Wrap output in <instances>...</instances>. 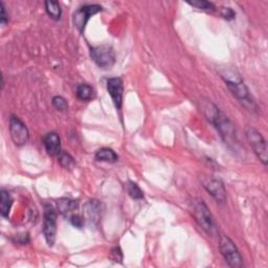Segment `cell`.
<instances>
[{"mask_svg":"<svg viewBox=\"0 0 268 268\" xmlns=\"http://www.w3.org/2000/svg\"><path fill=\"white\" fill-rule=\"evenodd\" d=\"M70 221L75 227H78V229H81V227L84 225L85 219L82 218L81 216L76 215V214H72V215L70 216Z\"/></svg>","mask_w":268,"mask_h":268,"instance_id":"cb8c5ba5","label":"cell"},{"mask_svg":"<svg viewBox=\"0 0 268 268\" xmlns=\"http://www.w3.org/2000/svg\"><path fill=\"white\" fill-rule=\"evenodd\" d=\"M103 213V205L98 200H89L84 207L85 219L90 225H98Z\"/></svg>","mask_w":268,"mask_h":268,"instance_id":"7c38bea8","label":"cell"},{"mask_svg":"<svg viewBox=\"0 0 268 268\" xmlns=\"http://www.w3.org/2000/svg\"><path fill=\"white\" fill-rule=\"evenodd\" d=\"M59 163L65 169H72L75 166L74 158L69 153H61L59 155Z\"/></svg>","mask_w":268,"mask_h":268,"instance_id":"44dd1931","label":"cell"},{"mask_svg":"<svg viewBox=\"0 0 268 268\" xmlns=\"http://www.w3.org/2000/svg\"><path fill=\"white\" fill-rule=\"evenodd\" d=\"M90 57L102 70H109L115 64V52L112 46L107 44L92 47Z\"/></svg>","mask_w":268,"mask_h":268,"instance_id":"5b68a950","label":"cell"},{"mask_svg":"<svg viewBox=\"0 0 268 268\" xmlns=\"http://www.w3.org/2000/svg\"><path fill=\"white\" fill-rule=\"evenodd\" d=\"M43 235L48 246H53L57 235V213L51 206L46 205L43 219Z\"/></svg>","mask_w":268,"mask_h":268,"instance_id":"52a82bcc","label":"cell"},{"mask_svg":"<svg viewBox=\"0 0 268 268\" xmlns=\"http://www.w3.org/2000/svg\"><path fill=\"white\" fill-rule=\"evenodd\" d=\"M10 133L13 142L16 146L21 147L28 144L30 139L29 130L22 120L16 115H11L10 117Z\"/></svg>","mask_w":268,"mask_h":268,"instance_id":"9c48e42d","label":"cell"},{"mask_svg":"<svg viewBox=\"0 0 268 268\" xmlns=\"http://www.w3.org/2000/svg\"><path fill=\"white\" fill-rule=\"evenodd\" d=\"M219 249L223 258L231 267L239 268L243 266L242 257H241L237 246L227 236L225 235L220 236Z\"/></svg>","mask_w":268,"mask_h":268,"instance_id":"277c9868","label":"cell"},{"mask_svg":"<svg viewBox=\"0 0 268 268\" xmlns=\"http://www.w3.org/2000/svg\"><path fill=\"white\" fill-rule=\"evenodd\" d=\"M204 186L208 193L215 199L217 203H224L226 200V190L223 182L217 178H208L204 180Z\"/></svg>","mask_w":268,"mask_h":268,"instance_id":"8fae6325","label":"cell"},{"mask_svg":"<svg viewBox=\"0 0 268 268\" xmlns=\"http://www.w3.org/2000/svg\"><path fill=\"white\" fill-rule=\"evenodd\" d=\"M52 105L59 111H66L69 109V104H67L66 100L60 96H56L52 98Z\"/></svg>","mask_w":268,"mask_h":268,"instance_id":"7402d4cb","label":"cell"},{"mask_svg":"<svg viewBox=\"0 0 268 268\" xmlns=\"http://www.w3.org/2000/svg\"><path fill=\"white\" fill-rule=\"evenodd\" d=\"M13 206V198L7 191H2L0 193V214L5 218L10 215V211Z\"/></svg>","mask_w":268,"mask_h":268,"instance_id":"2e32d148","label":"cell"},{"mask_svg":"<svg viewBox=\"0 0 268 268\" xmlns=\"http://www.w3.org/2000/svg\"><path fill=\"white\" fill-rule=\"evenodd\" d=\"M9 21V15L7 14V10L4 3H0V23L2 25H6Z\"/></svg>","mask_w":268,"mask_h":268,"instance_id":"484cf974","label":"cell"},{"mask_svg":"<svg viewBox=\"0 0 268 268\" xmlns=\"http://www.w3.org/2000/svg\"><path fill=\"white\" fill-rule=\"evenodd\" d=\"M219 12H220L221 17H223L226 20H233V19L236 18V13L231 8H227V7L226 8L225 7L224 8H221L219 10Z\"/></svg>","mask_w":268,"mask_h":268,"instance_id":"603a6c76","label":"cell"},{"mask_svg":"<svg viewBox=\"0 0 268 268\" xmlns=\"http://www.w3.org/2000/svg\"><path fill=\"white\" fill-rule=\"evenodd\" d=\"M191 210L196 222L210 235L215 232V223L208 206L203 199L195 198L191 201Z\"/></svg>","mask_w":268,"mask_h":268,"instance_id":"3957f363","label":"cell"},{"mask_svg":"<svg viewBox=\"0 0 268 268\" xmlns=\"http://www.w3.org/2000/svg\"><path fill=\"white\" fill-rule=\"evenodd\" d=\"M77 97L81 101H91L96 97V90L88 84H80L77 87Z\"/></svg>","mask_w":268,"mask_h":268,"instance_id":"9a60e30c","label":"cell"},{"mask_svg":"<svg viewBox=\"0 0 268 268\" xmlns=\"http://www.w3.org/2000/svg\"><path fill=\"white\" fill-rule=\"evenodd\" d=\"M43 144L47 153L50 156H59L61 151V139L55 132L47 133L43 139Z\"/></svg>","mask_w":268,"mask_h":268,"instance_id":"4fadbf2b","label":"cell"},{"mask_svg":"<svg viewBox=\"0 0 268 268\" xmlns=\"http://www.w3.org/2000/svg\"><path fill=\"white\" fill-rule=\"evenodd\" d=\"M219 74L220 77L224 80L226 86L229 87L230 91L233 93V96L238 99V101H240L250 110L257 109L256 102L253 101L247 86L236 70L231 69V67H223V69L219 70Z\"/></svg>","mask_w":268,"mask_h":268,"instance_id":"7a4b0ae2","label":"cell"},{"mask_svg":"<svg viewBox=\"0 0 268 268\" xmlns=\"http://www.w3.org/2000/svg\"><path fill=\"white\" fill-rule=\"evenodd\" d=\"M45 10L47 15L53 19V20H59L62 15V10L58 2H55V0H47L45 2Z\"/></svg>","mask_w":268,"mask_h":268,"instance_id":"ac0fdd59","label":"cell"},{"mask_svg":"<svg viewBox=\"0 0 268 268\" xmlns=\"http://www.w3.org/2000/svg\"><path fill=\"white\" fill-rule=\"evenodd\" d=\"M103 8L99 5H88L81 7L78 9L73 17V21L76 28L79 30V32L83 34L86 29V24L88 23L89 19L93 16L98 14V13L102 12Z\"/></svg>","mask_w":268,"mask_h":268,"instance_id":"ba28073f","label":"cell"},{"mask_svg":"<svg viewBox=\"0 0 268 268\" xmlns=\"http://www.w3.org/2000/svg\"><path fill=\"white\" fill-rule=\"evenodd\" d=\"M245 134L246 139L252 148L254 154L257 155V157L263 163V165H267V144L264 138L262 137V134L256 130L254 128L248 126L245 129Z\"/></svg>","mask_w":268,"mask_h":268,"instance_id":"8992f818","label":"cell"},{"mask_svg":"<svg viewBox=\"0 0 268 268\" xmlns=\"http://www.w3.org/2000/svg\"><path fill=\"white\" fill-rule=\"evenodd\" d=\"M203 111L208 118L209 122L215 126V128L220 133V137L227 144L229 147L236 148L237 145V137H236V129L234 124L231 122L230 118L227 117L217 106L213 103L206 101L203 103Z\"/></svg>","mask_w":268,"mask_h":268,"instance_id":"6da1fadb","label":"cell"},{"mask_svg":"<svg viewBox=\"0 0 268 268\" xmlns=\"http://www.w3.org/2000/svg\"><path fill=\"white\" fill-rule=\"evenodd\" d=\"M126 190H127L129 196L131 198L136 199V200L144 199V192L142 191L141 187L138 185V183L133 182V181H129L126 184Z\"/></svg>","mask_w":268,"mask_h":268,"instance_id":"d6986e66","label":"cell"},{"mask_svg":"<svg viewBox=\"0 0 268 268\" xmlns=\"http://www.w3.org/2000/svg\"><path fill=\"white\" fill-rule=\"evenodd\" d=\"M107 91L110 95L112 102L117 110H120L123 105L124 85L120 78H110L107 80Z\"/></svg>","mask_w":268,"mask_h":268,"instance_id":"30bf717a","label":"cell"},{"mask_svg":"<svg viewBox=\"0 0 268 268\" xmlns=\"http://www.w3.org/2000/svg\"><path fill=\"white\" fill-rule=\"evenodd\" d=\"M187 5H190L198 10H203V11H210L214 12L216 11V7L214 6L212 3L207 2V0H195V2H187Z\"/></svg>","mask_w":268,"mask_h":268,"instance_id":"ffe728a7","label":"cell"},{"mask_svg":"<svg viewBox=\"0 0 268 268\" xmlns=\"http://www.w3.org/2000/svg\"><path fill=\"white\" fill-rule=\"evenodd\" d=\"M95 158L98 160V162H105V163L112 164V163L117 162L118 156L112 149L103 148L97 151Z\"/></svg>","mask_w":268,"mask_h":268,"instance_id":"e0dca14e","label":"cell"},{"mask_svg":"<svg viewBox=\"0 0 268 268\" xmlns=\"http://www.w3.org/2000/svg\"><path fill=\"white\" fill-rule=\"evenodd\" d=\"M78 208H79V204L76 200L62 198L57 201V209L59 213L64 216H67V215L71 216L76 210H78Z\"/></svg>","mask_w":268,"mask_h":268,"instance_id":"5bb4252c","label":"cell"},{"mask_svg":"<svg viewBox=\"0 0 268 268\" xmlns=\"http://www.w3.org/2000/svg\"><path fill=\"white\" fill-rule=\"evenodd\" d=\"M110 258L115 261V262H122L123 260V252L120 250L119 247H114L112 248L110 252Z\"/></svg>","mask_w":268,"mask_h":268,"instance_id":"d4e9b609","label":"cell"}]
</instances>
